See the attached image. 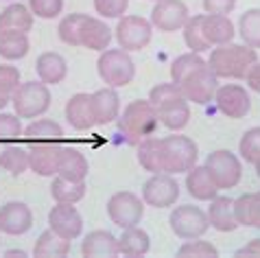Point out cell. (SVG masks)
I'll list each match as a JSON object with an SVG mask.
<instances>
[{
    "label": "cell",
    "mask_w": 260,
    "mask_h": 258,
    "mask_svg": "<svg viewBox=\"0 0 260 258\" xmlns=\"http://www.w3.org/2000/svg\"><path fill=\"white\" fill-rule=\"evenodd\" d=\"M149 101L155 107L157 120L171 132H179L190 123V105L177 83H157L149 92Z\"/></svg>",
    "instance_id": "1"
},
{
    "label": "cell",
    "mask_w": 260,
    "mask_h": 258,
    "mask_svg": "<svg viewBox=\"0 0 260 258\" xmlns=\"http://www.w3.org/2000/svg\"><path fill=\"white\" fill-rule=\"evenodd\" d=\"M258 61L256 48H251L247 44H221L214 46L210 53V61L208 66L212 68V73L216 77L223 79H245L247 70Z\"/></svg>",
    "instance_id": "2"
},
{
    "label": "cell",
    "mask_w": 260,
    "mask_h": 258,
    "mask_svg": "<svg viewBox=\"0 0 260 258\" xmlns=\"http://www.w3.org/2000/svg\"><path fill=\"white\" fill-rule=\"evenodd\" d=\"M116 120H118V132L125 136L129 145H138L140 140L153 136L157 125H160L157 112L151 105L149 99H136V101H132L122 110V114H118Z\"/></svg>",
    "instance_id": "3"
},
{
    "label": "cell",
    "mask_w": 260,
    "mask_h": 258,
    "mask_svg": "<svg viewBox=\"0 0 260 258\" xmlns=\"http://www.w3.org/2000/svg\"><path fill=\"white\" fill-rule=\"evenodd\" d=\"M162 140V167L164 173L177 175V173H188L197 164L199 149L197 142L188 136H166Z\"/></svg>",
    "instance_id": "4"
},
{
    "label": "cell",
    "mask_w": 260,
    "mask_h": 258,
    "mask_svg": "<svg viewBox=\"0 0 260 258\" xmlns=\"http://www.w3.org/2000/svg\"><path fill=\"white\" fill-rule=\"evenodd\" d=\"M96 70L103 83L110 88H125L136 77L134 59L122 48H105L96 61Z\"/></svg>",
    "instance_id": "5"
},
{
    "label": "cell",
    "mask_w": 260,
    "mask_h": 258,
    "mask_svg": "<svg viewBox=\"0 0 260 258\" xmlns=\"http://www.w3.org/2000/svg\"><path fill=\"white\" fill-rule=\"evenodd\" d=\"M11 103L20 118H38L50 107V90L42 81L20 83L11 96Z\"/></svg>",
    "instance_id": "6"
},
{
    "label": "cell",
    "mask_w": 260,
    "mask_h": 258,
    "mask_svg": "<svg viewBox=\"0 0 260 258\" xmlns=\"http://www.w3.org/2000/svg\"><path fill=\"white\" fill-rule=\"evenodd\" d=\"M216 88H219V77L212 73L208 61L204 66L194 68L190 75H186L179 83V90H182L186 101H192L197 105H208L210 101H214Z\"/></svg>",
    "instance_id": "7"
},
{
    "label": "cell",
    "mask_w": 260,
    "mask_h": 258,
    "mask_svg": "<svg viewBox=\"0 0 260 258\" xmlns=\"http://www.w3.org/2000/svg\"><path fill=\"white\" fill-rule=\"evenodd\" d=\"M169 223H171V230L179 239L188 241V239H201L210 223H208V214L201 210L199 206H190V204H184V206H177L175 210L171 212L169 217Z\"/></svg>",
    "instance_id": "8"
},
{
    "label": "cell",
    "mask_w": 260,
    "mask_h": 258,
    "mask_svg": "<svg viewBox=\"0 0 260 258\" xmlns=\"http://www.w3.org/2000/svg\"><path fill=\"white\" fill-rule=\"evenodd\" d=\"M153 38V24L151 20H144L140 16H122L116 24V42L122 51H142L149 46Z\"/></svg>",
    "instance_id": "9"
},
{
    "label": "cell",
    "mask_w": 260,
    "mask_h": 258,
    "mask_svg": "<svg viewBox=\"0 0 260 258\" xmlns=\"http://www.w3.org/2000/svg\"><path fill=\"white\" fill-rule=\"evenodd\" d=\"M206 169L210 177L214 180V184L219 186V190H228L234 188V186L241 182L243 175V164L241 160L232 153L225 151V149H219L206 157Z\"/></svg>",
    "instance_id": "10"
},
{
    "label": "cell",
    "mask_w": 260,
    "mask_h": 258,
    "mask_svg": "<svg viewBox=\"0 0 260 258\" xmlns=\"http://www.w3.org/2000/svg\"><path fill=\"white\" fill-rule=\"evenodd\" d=\"M107 214H110L112 223H116L122 230L134 228L144 217V202L134 192L120 190L116 195H112L110 202H107Z\"/></svg>",
    "instance_id": "11"
},
{
    "label": "cell",
    "mask_w": 260,
    "mask_h": 258,
    "mask_svg": "<svg viewBox=\"0 0 260 258\" xmlns=\"http://www.w3.org/2000/svg\"><path fill=\"white\" fill-rule=\"evenodd\" d=\"M179 197V184L171 173H153L142 186V202L153 208H171Z\"/></svg>",
    "instance_id": "12"
},
{
    "label": "cell",
    "mask_w": 260,
    "mask_h": 258,
    "mask_svg": "<svg viewBox=\"0 0 260 258\" xmlns=\"http://www.w3.org/2000/svg\"><path fill=\"white\" fill-rule=\"evenodd\" d=\"M188 18L190 11L184 0H157L151 11V24L162 33L182 31Z\"/></svg>",
    "instance_id": "13"
},
{
    "label": "cell",
    "mask_w": 260,
    "mask_h": 258,
    "mask_svg": "<svg viewBox=\"0 0 260 258\" xmlns=\"http://www.w3.org/2000/svg\"><path fill=\"white\" fill-rule=\"evenodd\" d=\"M214 103L219 107V112L228 118H245L251 110V99H249V92L243 88V85H236V83H228V85H221L216 88V94H214Z\"/></svg>",
    "instance_id": "14"
},
{
    "label": "cell",
    "mask_w": 260,
    "mask_h": 258,
    "mask_svg": "<svg viewBox=\"0 0 260 258\" xmlns=\"http://www.w3.org/2000/svg\"><path fill=\"white\" fill-rule=\"evenodd\" d=\"M59 140H38L31 142L26 149L28 169L42 177L57 175V162H59Z\"/></svg>",
    "instance_id": "15"
},
{
    "label": "cell",
    "mask_w": 260,
    "mask_h": 258,
    "mask_svg": "<svg viewBox=\"0 0 260 258\" xmlns=\"http://www.w3.org/2000/svg\"><path fill=\"white\" fill-rule=\"evenodd\" d=\"M48 228L68 241H75L83 232V219L75 204H57L48 212Z\"/></svg>",
    "instance_id": "16"
},
{
    "label": "cell",
    "mask_w": 260,
    "mask_h": 258,
    "mask_svg": "<svg viewBox=\"0 0 260 258\" xmlns=\"http://www.w3.org/2000/svg\"><path fill=\"white\" fill-rule=\"evenodd\" d=\"M33 225V212L24 202H7L0 206V232L20 236Z\"/></svg>",
    "instance_id": "17"
},
{
    "label": "cell",
    "mask_w": 260,
    "mask_h": 258,
    "mask_svg": "<svg viewBox=\"0 0 260 258\" xmlns=\"http://www.w3.org/2000/svg\"><path fill=\"white\" fill-rule=\"evenodd\" d=\"M90 105H92L94 125H110L120 114V96L116 88H110V85L90 94Z\"/></svg>",
    "instance_id": "18"
},
{
    "label": "cell",
    "mask_w": 260,
    "mask_h": 258,
    "mask_svg": "<svg viewBox=\"0 0 260 258\" xmlns=\"http://www.w3.org/2000/svg\"><path fill=\"white\" fill-rule=\"evenodd\" d=\"M90 171L88 157H85L79 149L75 147H63L59 149V162H57V175L70 182H85Z\"/></svg>",
    "instance_id": "19"
},
{
    "label": "cell",
    "mask_w": 260,
    "mask_h": 258,
    "mask_svg": "<svg viewBox=\"0 0 260 258\" xmlns=\"http://www.w3.org/2000/svg\"><path fill=\"white\" fill-rule=\"evenodd\" d=\"M208 223L214 228L216 232H234L238 223L234 217V199L228 195H216L210 199V208H208Z\"/></svg>",
    "instance_id": "20"
},
{
    "label": "cell",
    "mask_w": 260,
    "mask_h": 258,
    "mask_svg": "<svg viewBox=\"0 0 260 258\" xmlns=\"http://www.w3.org/2000/svg\"><path fill=\"white\" fill-rule=\"evenodd\" d=\"M79 40H81L83 48H90V51H101L110 48L112 42V28L107 26L103 20L85 16L83 24H81V33H79Z\"/></svg>",
    "instance_id": "21"
},
{
    "label": "cell",
    "mask_w": 260,
    "mask_h": 258,
    "mask_svg": "<svg viewBox=\"0 0 260 258\" xmlns=\"http://www.w3.org/2000/svg\"><path fill=\"white\" fill-rule=\"evenodd\" d=\"M81 254L85 258H112L118 256V239L107 230H92L81 243Z\"/></svg>",
    "instance_id": "22"
},
{
    "label": "cell",
    "mask_w": 260,
    "mask_h": 258,
    "mask_svg": "<svg viewBox=\"0 0 260 258\" xmlns=\"http://www.w3.org/2000/svg\"><path fill=\"white\" fill-rule=\"evenodd\" d=\"M186 190L197 202H210L212 197L219 195V186L214 184L210 173H208L206 164H201V167L194 164L188 173H186Z\"/></svg>",
    "instance_id": "23"
},
{
    "label": "cell",
    "mask_w": 260,
    "mask_h": 258,
    "mask_svg": "<svg viewBox=\"0 0 260 258\" xmlns=\"http://www.w3.org/2000/svg\"><path fill=\"white\" fill-rule=\"evenodd\" d=\"M35 70H38V77L42 83L46 85H57L61 83L68 75V61L63 59L59 53H42L35 61Z\"/></svg>",
    "instance_id": "24"
},
{
    "label": "cell",
    "mask_w": 260,
    "mask_h": 258,
    "mask_svg": "<svg viewBox=\"0 0 260 258\" xmlns=\"http://www.w3.org/2000/svg\"><path fill=\"white\" fill-rule=\"evenodd\" d=\"M204 38L210 46H221L234 40V24L230 16L204 13Z\"/></svg>",
    "instance_id": "25"
},
{
    "label": "cell",
    "mask_w": 260,
    "mask_h": 258,
    "mask_svg": "<svg viewBox=\"0 0 260 258\" xmlns=\"http://www.w3.org/2000/svg\"><path fill=\"white\" fill-rule=\"evenodd\" d=\"M66 120L72 129L85 132V129L94 127V116H92L90 94H75L66 103Z\"/></svg>",
    "instance_id": "26"
},
{
    "label": "cell",
    "mask_w": 260,
    "mask_h": 258,
    "mask_svg": "<svg viewBox=\"0 0 260 258\" xmlns=\"http://www.w3.org/2000/svg\"><path fill=\"white\" fill-rule=\"evenodd\" d=\"M149 249H151V239L140 225L125 228V230H122V236L118 239V254L129 256V258H138V256L147 254Z\"/></svg>",
    "instance_id": "27"
},
{
    "label": "cell",
    "mask_w": 260,
    "mask_h": 258,
    "mask_svg": "<svg viewBox=\"0 0 260 258\" xmlns=\"http://www.w3.org/2000/svg\"><path fill=\"white\" fill-rule=\"evenodd\" d=\"M33 28V13L28 7L13 3L5 11H0V31H20L28 33Z\"/></svg>",
    "instance_id": "28"
},
{
    "label": "cell",
    "mask_w": 260,
    "mask_h": 258,
    "mask_svg": "<svg viewBox=\"0 0 260 258\" xmlns=\"http://www.w3.org/2000/svg\"><path fill=\"white\" fill-rule=\"evenodd\" d=\"M70 243L72 241L63 239V236H59L48 228V230L42 232L40 239L35 241L33 254L38 258H63V256L70 254Z\"/></svg>",
    "instance_id": "29"
},
{
    "label": "cell",
    "mask_w": 260,
    "mask_h": 258,
    "mask_svg": "<svg viewBox=\"0 0 260 258\" xmlns=\"http://www.w3.org/2000/svg\"><path fill=\"white\" fill-rule=\"evenodd\" d=\"M31 42L26 33L20 31H0V57L7 61H16L26 57Z\"/></svg>",
    "instance_id": "30"
},
{
    "label": "cell",
    "mask_w": 260,
    "mask_h": 258,
    "mask_svg": "<svg viewBox=\"0 0 260 258\" xmlns=\"http://www.w3.org/2000/svg\"><path fill=\"white\" fill-rule=\"evenodd\" d=\"M138 162L149 173H164L162 167V140L160 138H144L138 142Z\"/></svg>",
    "instance_id": "31"
},
{
    "label": "cell",
    "mask_w": 260,
    "mask_h": 258,
    "mask_svg": "<svg viewBox=\"0 0 260 258\" xmlns=\"http://www.w3.org/2000/svg\"><path fill=\"white\" fill-rule=\"evenodd\" d=\"M50 195L57 204H77L85 197V182H70L57 175L50 184Z\"/></svg>",
    "instance_id": "32"
},
{
    "label": "cell",
    "mask_w": 260,
    "mask_h": 258,
    "mask_svg": "<svg viewBox=\"0 0 260 258\" xmlns=\"http://www.w3.org/2000/svg\"><path fill=\"white\" fill-rule=\"evenodd\" d=\"M182 33H184V42H186V46L190 48V53H206L212 48L204 38V13L190 16L188 22L184 24Z\"/></svg>",
    "instance_id": "33"
},
{
    "label": "cell",
    "mask_w": 260,
    "mask_h": 258,
    "mask_svg": "<svg viewBox=\"0 0 260 258\" xmlns=\"http://www.w3.org/2000/svg\"><path fill=\"white\" fill-rule=\"evenodd\" d=\"M0 169H5L9 175L18 177L28 169V153L24 147L9 145L0 151Z\"/></svg>",
    "instance_id": "34"
},
{
    "label": "cell",
    "mask_w": 260,
    "mask_h": 258,
    "mask_svg": "<svg viewBox=\"0 0 260 258\" xmlns=\"http://www.w3.org/2000/svg\"><path fill=\"white\" fill-rule=\"evenodd\" d=\"M22 134H24V138L28 142H38V140H61L63 138L61 125L55 123V120H48V118L33 120V123L28 125Z\"/></svg>",
    "instance_id": "35"
},
{
    "label": "cell",
    "mask_w": 260,
    "mask_h": 258,
    "mask_svg": "<svg viewBox=\"0 0 260 258\" xmlns=\"http://www.w3.org/2000/svg\"><path fill=\"white\" fill-rule=\"evenodd\" d=\"M238 33L251 48H260V9H247L238 20Z\"/></svg>",
    "instance_id": "36"
},
{
    "label": "cell",
    "mask_w": 260,
    "mask_h": 258,
    "mask_svg": "<svg viewBox=\"0 0 260 258\" xmlns=\"http://www.w3.org/2000/svg\"><path fill=\"white\" fill-rule=\"evenodd\" d=\"M204 63H206V59L199 53H184V55L175 57V61L171 63V81L179 85L186 75H190L194 68L204 66Z\"/></svg>",
    "instance_id": "37"
},
{
    "label": "cell",
    "mask_w": 260,
    "mask_h": 258,
    "mask_svg": "<svg viewBox=\"0 0 260 258\" xmlns=\"http://www.w3.org/2000/svg\"><path fill=\"white\" fill-rule=\"evenodd\" d=\"M85 13H70L59 22V40L68 46H81V40H79V33H81V24H83Z\"/></svg>",
    "instance_id": "38"
},
{
    "label": "cell",
    "mask_w": 260,
    "mask_h": 258,
    "mask_svg": "<svg viewBox=\"0 0 260 258\" xmlns=\"http://www.w3.org/2000/svg\"><path fill=\"white\" fill-rule=\"evenodd\" d=\"M238 153L245 162L254 164L260 157V127H251L243 134L241 142H238Z\"/></svg>",
    "instance_id": "39"
},
{
    "label": "cell",
    "mask_w": 260,
    "mask_h": 258,
    "mask_svg": "<svg viewBox=\"0 0 260 258\" xmlns=\"http://www.w3.org/2000/svg\"><path fill=\"white\" fill-rule=\"evenodd\" d=\"M177 256H192V258H216L219 249L208 241H199V239H188L182 247L177 249Z\"/></svg>",
    "instance_id": "40"
},
{
    "label": "cell",
    "mask_w": 260,
    "mask_h": 258,
    "mask_svg": "<svg viewBox=\"0 0 260 258\" xmlns=\"http://www.w3.org/2000/svg\"><path fill=\"white\" fill-rule=\"evenodd\" d=\"M22 123H20L18 114H7L0 112V142H9V140H18L22 136Z\"/></svg>",
    "instance_id": "41"
},
{
    "label": "cell",
    "mask_w": 260,
    "mask_h": 258,
    "mask_svg": "<svg viewBox=\"0 0 260 258\" xmlns=\"http://www.w3.org/2000/svg\"><path fill=\"white\" fill-rule=\"evenodd\" d=\"M28 9L35 18L42 20H53L61 13L63 0H28Z\"/></svg>",
    "instance_id": "42"
},
{
    "label": "cell",
    "mask_w": 260,
    "mask_h": 258,
    "mask_svg": "<svg viewBox=\"0 0 260 258\" xmlns=\"http://www.w3.org/2000/svg\"><path fill=\"white\" fill-rule=\"evenodd\" d=\"M20 85V70L16 66H7L0 63V94L3 96H13V92Z\"/></svg>",
    "instance_id": "43"
},
{
    "label": "cell",
    "mask_w": 260,
    "mask_h": 258,
    "mask_svg": "<svg viewBox=\"0 0 260 258\" xmlns=\"http://www.w3.org/2000/svg\"><path fill=\"white\" fill-rule=\"evenodd\" d=\"M129 7V0H94V9L103 18H122Z\"/></svg>",
    "instance_id": "44"
},
{
    "label": "cell",
    "mask_w": 260,
    "mask_h": 258,
    "mask_svg": "<svg viewBox=\"0 0 260 258\" xmlns=\"http://www.w3.org/2000/svg\"><path fill=\"white\" fill-rule=\"evenodd\" d=\"M251 195L254 192H245V195L234 199V217L238 225L251 228Z\"/></svg>",
    "instance_id": "45"
},
{
    "label": "cell",
    "mask_w": 260,
    "mask_h": 258,
    "mask_svg": "<svg viewBox=\"0 0 260 258\" xmlns=\"http://www.w3.org/2000/svg\"><path fill=\"white\" fill-rule=\"evenodd\" d=\"M236 7V0H204L206 13H216V16H230Z\"/></svg>",
    "instance_id": "46"
},
{
    "label": "cell",
    "mask_w": 260,
    "mask_h": 258,
    "mask_svg": "<svg viewBox=\"0 0 260 258\" xmlns=\"http://www.w3.org/2000/svg\"><path fill=\"white\" fill-rule=\"evenodd\" d=\"M245 81H247L249 90H254L260 94V61H256L254 66L247 70V75H245Z\"/></svg>",
    "instance_id": "47"
},
{
    "label": "cell",
    "mask_w": 260,
    "mask_h": 258,
    "mask_svg": "<svg viewBox=\"0 0 260 258\" xmlns=\"http://www.w3.org/2000/svg\"><path fill=\"white\" fill-rule=\"evenodd\" d=\"M251 228L260 230V192L251 195Z\"/></svg>",
    "instance_id": "48"
},
{
    "label": "cell",
    "mask_w": 260,
    "mask_h": 258,
    "mask_svg": "<svg viewBox=\"0 0 260 258\" xmlns=\"http://www.w3.org/2000/svg\"><path fill=\"white\" fill-rule=\"evenodd\" d=\"M236 256H260V239L249 241L245 247H241L236 252Z\"/></svg>",
    "instance_id": "49"
},
{
    "label": "cell",
    "mask_w": 260,
    "mask_h": 258,
    "mask_svg": "<svg viewBox=\"0 0 260 258\" xmlns=\"http://www.w3.org/2000/svg\"><path fill=\"white\" fill-rule=\"evenodd\" d=\"M9 101H11L9 96H3V94H0V110H5V107H7V103H9Z\"/></svg>",
    "instance_id": "50"
},
{
    "label": "cell",
    "mask_w": 260,
    "mask_h": 258,
    "mask_svg": "<svg viewBox=\"0 0 260 258\" xmlns=\"http://www.w3.org/2000/svg\"><path fill=\"white\" fill-rule=\"evenodd\" d=\"M254 167H256V173H258V177H260V157H258V160L254 162Z\"/></svg>",
    "instance_id": "51"
},
{
    "label": "cell",
    "mask_w": 260,
    "mask_h": 258,
    "mask_svg": "<svg viewBox=\"0 0 260 258\" xmlns=\"http://www.w3.org/2000/svg\"><path fill=\"white\" fill-rule=\"evenodd\" d=\"M153 3H157V0H153Z\"/></svg>",
    "instance_id": "52"
}]
</instances>
